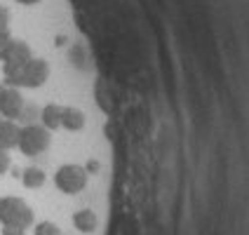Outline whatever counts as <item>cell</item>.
<instances>
[{"label": "cell", "mask_w": 249, "mask_h": 235, "mask_svg": "<svg viewBox=\"0 0 249 235\" xmlns=\"http://www.w3.org/2000/svg\"><path fill=\"white\" fill-rule=\"evenodd\" d=\"M0 223L24 233L28 226H33V209L26 205V200L17 195H2L0 198Z\"/></svg>", "instance_id": "cell-1"}, {"label": "cell", "mask_w": 249, "mask_h": 235, "mask_svg": "<svg viewBox=\"0 0 249 235\" xmlns=\"http://www.w3.org/2000/svg\"><path fill=\"white\" fill-rule=\"evenodd\" d=\"M50 78V64L45 59H31L28 64H24L21 69L12 73L10 78H5V83L12 87H24V90H36L45 85V80Z\"/></svg>", "instance_id": "cell-2"}, {"label": "cell", "mask_w": 249, "mask_h": 235, "mask_svg": "<svg viewBox=\"0 0 249 235\" xmlns=\"http://www.w3.org/2000/svg\"><path fill=\"white\" fill-rule=\"evenodd\" d=\"M89 181V172L87 167L75 165V163H66V165H59V169L54 172V183L61 193L66 195H78L80 191H85Z\"/></svg>", "instance_id": "cell-3"}, {"label": "cell", "mask_w": 249, "mask_h": 235, "mask_svg": "<svg viewBox=\"0 0 249 235\" xmlns=\"http://www.w3.org/2000/svg\"><path fill=\"white\" fill-rule=\"evenodd\" d=\"M50 129L45 127V125H24L21 127V134H19V151L24 153L26 158H36V155H40L50 148Z\"/></svg>", "instance_id": "cell-4"}, {"label": "cell", "mask_w": 249, "mask_h": 235, "mask_svg": "<svg viewBox=\"0 0 249 235\" xmlns=\"http://www.w3.org/2000/svg\"><path fill=\"white\" fill-rule=\"evenodd\" d=\"M33 59V54H31V47H28L26 42L21 40H10L7 42V47H5V52H2V56H0V61H2V75L5 78H10L12 73H17V71L21 69L24 64H28Z\"/></svg>", "instance_id": "cell-5"}, {"label": "cell", "mask_w": 249, "mask_h": 235, "mask_svg": "<svg viewBox=\"0 0 249 235\" xmlns=\"http://www.w3.org/2000/svg\"><path fill=\"white\" fill-rule=\"evenodd\" d=\"M19 134H21V127L17 125V120L0 118V151L17 148L19 146Z\"/></svg>", "instance_id": "cell-6"}, {"label": "cell", "mask_w": 249, "mask_h": 235, "mask_svg": "<svg viewBox=\"0 0 249 235\" xmlns=\"http://www.w3.org/2000/svg\"><path fill=\"white\" fill-rule=\"evenodd\" d=\"M97 214L92 209H78L73 214V226L80 231V233H94L97 231Z\"/></svg>", "instance_id": "cell-7"}, {"label": "cell", "mask_w": 249, "mask_h": 235, "mask_svg": "<svg viewBox=\"0 0 249 235\" xmlns=\"http://www.w3.org/2000/svg\"><path fill=\"white\" fill-rule=\"evenodd\" d=\"M19 179H21V183L26 188H40L47 177H45V172H42L40 167H24L21 174H19Z\"/></svg>", "instance_id": "cell-8"}, {"label": "cell", "mask_w": 249, "mask_h": 235, "mask_svg": "<svg viewBox=\"0 0 249 235\" xmlns=\"http://www.w3.org/2000/svg\"><path fill=\"white\" fill-rule=\"evenodd\" d=\"M33 235H64V233H61V228H59L56 223L40 221V223H36V231H33Z\"/></svg>", "instance_id": "cell-9"}, {"label": "cell", "mask_w": 249, "mask_h": 235, "mask_svg": "<svg viewBox=\"0 0 249 235\" xmlns=\"http://www.w3.org/2000/svg\"><path fill=\"white\" fill-rule=\"evenodd\" d=\"M10 167H12V158H10V153L0 151V174H7V172H10Z\"/></svg>", "instance_id": "cell-10"}, {"label": "cell", "mask_w": 249, "mask_h": 235, "mask_svg": "<svg viewBox=\"0 0 249 235\" xmlns=\"http://www.w3.org/2000/svg\"><path fill=\"white\" fill-rule=\"evenodd\" d=\"M17 2H21V5H36V2H40V0H17Z\"/></svg>", "instance_id": "cell-11"}, {"label": "cell", "mask_w": 249, "mask_h": 235, "mask_svg": "<svg viewBox=\"0 0 249 235\" xmlns=\"http://www.w3.org/2000/svg\"><path fill=\"white\" fill-rule=\"evenodd\" d=\"M21 235H26V233H21Z\"/></svg>", "instance_id": "cell-12"}, {"label": "cell", "mask_w": 249, "mask_h": 235, "mask_svg": "<svg viewBox=\"0 0 249 235\" xmlns=\"http://www.w3.org/2000/svg\"><path fill=\"white\" fill-rule=\"evenodd\" d=\"M0 118H2V115H0Z\"/></svg>", "instance_id": "cell-13"}]
</instances>
